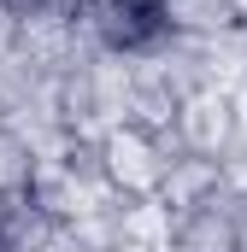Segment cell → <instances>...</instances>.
Wrapping results in <instances>:
<instances>
[{
  "mask_svg": "<svg viewBox=\"0 0 247 252\" xmlns=\"http://www.w3.org/2000/svg\"><path fill=\"white\" fill-rule=\"evenodd\" d=\"M171 158L177 153H165L159 135H147L135 124H118V129L100 135V170H106L118 199H159V182H165Z\"/></svg>",
  "mask_w": 247,
  "mask_h": 252,
  "instance_id": "1",
  "label": "cell"
},
{
  "mask_svg": "<svg viewBox=\"0 0 247 252\" xmlns=\"http://www.w3.org/2000/svg\"><path fill=\"white\" fill-rule=\"evenodd\" d=\"M177 147L200 153V158H230L236 153V88H194L183 94V112H177Z\"/></svg>",
  "mask_w": 247,
  "mask_h": 252,
  "instance_id": "2",
  "label": "cell"
},
{
  "mask_svg": "<svg viewBox=\"0 0 247 252\" xmlns=\"http://www.w3.org/2000/svg\"><path fill=\"white\" fill-rule=\"evenodd\" d=\"M236 193H212L206 205H194L177 217L171 252H242V229H236Z\"/></svg>",
  "mask_w": 247,
  "mask_h": 252,
  "instance_id": "3",
  "label": "cell"
},
{
  "mask_svg": "<svg viewBox=\"0 0 247 252\" xmlns=\"http://www.w3.org/2000/svg\"><path fill=\"white\" fill-rule=\"evenodd\" d=\"M212 193H224V158H200V153H177L165 164V182H159V199L183 217L194 205H206Z\"/></svg>",
  "mask_w": 247,
  "mask_h": 252,
  "instance_id": "4",
  "label": "cell"
},
{
  "mask_svg": "<svg viewBox=\"0 0 247 252\" xmlns=\"http://www.w3.org/2000/svg\"><path fill=\"white\" fill-rule=\"evenodd\" d=\"M153 6H159V24L183 41H212V35L242 30L236 0H153Z\"/></svg>",
  "mask_w": 247,
  "mask_h": 252,
  "instance_id": "5",
  "label": "cell"
},
{
  "mask_svg": "<svg viewBox=\"0 0 247 252\" xmlns=\"http://www.w3.org/2000/svg\"><path fill=\"white\" fill-rule=\"evenodd\" d=\"M30 188H36V153H30V141L18 129L0 118V193L18 199V193H30Z\"/></svg>",
  "mask_w": 247,
  "mask_h": 252,
  "instance_id": "6",
  "label": "cell"
},
{
  "mask_svg": "<svg viewBox=\"0 0 247 252\" xmlns=\"http://www.w3.org/2000/svg\"><path fill=\"white\" fill-rule=\"evenodd\" d=\"M36 252H88V247L77 241V229H65V223H59V229H53V235H47V241H41Z\"/></svg>",
  "mask_w": 247,
  "mask_h": 252,
  "instance_id": "7",
  "label": "cell"
},
{
  "mask_svg": "<svg viewBox=\"0 0 247 252\" xmlns=\"http://www.w3.org/2000/svg\"><path fill=\"white\" fill-rule=\"evenodd\" d=\"M12 47H18V12H12V6L0 0V59H6Z\"/></svg>",
  "mask_w": 247,
  "mask_h": 252,
  "instance_id": "8",
  "label": "cell"
},
{
  "mask_svg": "<svg viewBox=\"0 0 247 252\" xmlns=\"http://www.w3.org/2000/svg\"><path fill=\"white\" fill-rule=\"evenodd\" d=\"M12 12H36V6H59V0H6Z\"/></svg>",
  "mask_w": 247,
  "mask_h": 252,
  "instance_id": "9",
  "label": "cell"
},
{
  "mask_svg": "<svg viewBox=\"0 0 247 252\" xmlns=\"http://www.w3.org/2000/svg\"><path fill=\"white\" fill-rule=\"evenodd\" d=\"M236 229H242V252H247V199L236 205Z\"/></svg>",
  "mask_w": 247,
  "mask_h": 252,
  "instance_id": "10",
  "label": "cell"
},
{
  "mask_svg": "<svg viewBox=\"0 0 247 252\" xmlns=\"http://www.w3.org/2000/svg\"><path fill=\"white\" fill-rule=\"evenodd\" d=\"M0 205H6V193H0Z\"/></svg>",
  "mask_w": 247,
  "mask_h": 252,
  "instance_id": "11",
  "label": "cell"
}]
</instances>
